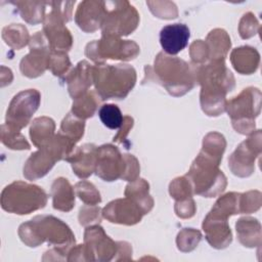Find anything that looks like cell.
I'll return each instance as SVG.
<instances>
[{"label": "cell", "mask_w": 262, "mask_h": 262, "mask_svg": "<svg viewBox=\"0 0 262 262\" xmlns=\"http://www.w3.org/2000/svg\"><path fill=\"white\" fill-rule=\"evenodd\" d=\"M92 94L93 93H90L83 98L80 97V98H82V100H80V101L83 102V106L73 105L74 115H76L80 118H88V117L93 116V113L96 108V101H95L94 97H92Z\"/></svg>", "instance_id": "obj_16"}, {"label": "cell", "mask_w": 262, "mask_h": 262, "mask_svg": "<svg viewBox=\"0 0 262 262\" xmlns=\"http://www.w3.org/2000/svg\"><path fill=\"white\" fill-rule=\"evenodd\" d=\"M98 116L103 125L110 129H118L124 122L120 108L118 105L112 103L103 104L98 111Z\"/></svg>", "instance_id": "obj_15"}, {"label": "cell", "mask_w": 262, "mask_h": 262, "mask_svg": "<svg viewBox=\"0 0 262 262\" xmlns=\"http://www.w3.org/2000/svg\"><path fill=\"white\" fill-rule=\"evenodd\" d=\"M190 37V32L184 24H173L165 26L160 33V42L168 54H177L183 50Z\"/></svg>", "instance_id": "obj_10"}, {"label": "cell", "mask_w": 262, "mask_h": 262, "mask_svg": "<svg viewBox=\"0 0 262 262\" xmlns=\"http://www.w3.org/2000/svg\"><path fill=\"white\" fill-rule=\"evenodd\" d=\"M124 3L122 2V7L114 9L110 15L104 16L101 25L104 35H128L136 28L138 23L137 12L129 4L126 8L123 7Z\"/></svg>", "instance_id": "obj_7"}, {"label": "cell", "mask_w": 262, "mask_h": 262, "mask_svg": "<svg viewBox=\"0 0 262 262\" xmlns=\"http://www.w3.org/2000/svg\"><path fill=\"white\" fill-rule=\"evenodd\" d=\"M40 102V94L35 89L23 91L15 95L6 114V124L9 128L19 130L26 126Z\"/></svg>", "instance_id": "obj_6"}, {"label": "cell", "mask_w": 262, "mask_h": 262, "mask_svg": "<svg viewBox=\"0 0 262 262\" xmlns=\"http://www.w3.org/2000/svg\"><path fill=\"white\" fill-rule=\"evenodd\" d=\"M96 155L97 148H95L94 145L85 144L73 156L74 160L71 161L73 163V169L80 178L87 177L93 172V169L96 166Z\"/></svg>", "instance_id": "obj_12"}, {"label": "cell", "mask_w": 262, "mask_h": 262, "mask_svg": "<svg viewBox=\"0 0 262 262\" xmlns=\"http://www.w3.org/2000/svg\"><path fill=\"white\" fill-rule=\"evenodd\" d=\"M143 214L145 212L138 203H131L128 200L114 201L103 210V216L111 222L129 225L139 222Z\"/></svg>", "instance_id": "obj_9"}, {"label": "cell", "mask_w": 262, "mask_h": 262, "mask_svg": "<svg viewBox=\"0 0 262 262\" xmlns=\"http://www.w3.org/2000/svg\"><path fill=\"white\" fill-rule=\"evenodd\" d=\"M54 130V124L51 119L39 118L36 119L31 127V137L35 145L42 147L47 144L52 138L51 135Z\"/></svg>", "instance_id": "obj_14"}, {"label": "cell", "mask_w": 262, "mask_h": 262, "mask_svg": "<svg viewBox=\"0 0 262 262\" xmlns=\"http://www.w3.org/2000/svg\"><path fill=\"white\" fill-rule=\"evenodd\" d=\"M18 233L21 241L30 247H36L44 241L58 245L68 244L71 246L74 241L67 239L59 235L75 237L66 224L51 216H38L30 222L24 223L19 227Z\"/></svg>", "instance_id": "obj_2"}, {"label": "cell", "mask_w": 262, "mask_h": 262, "mask_svg": "<svg viewBox=\"0 0 262 262\" xmlns=\"http://www.w3.org/2000/svg\"><path fill=\"white\" fill-rule=\"evenodd\" d=\"M93 79L101 99L123 98L135 84V71L128 64L93 68Z\"/></svg>", "instance_id": "obj_1"}, {"label": "cell", "mask_w": 262, "mask_h": 262, "mask_svg": "<svg viewBox=\"0 0 262 262\" xmlns=\"http://www.w3.org/2000/svg\"><path fill=\"white\" fill-rule=\"evenodd\" d=\"M155 69L160 78L161 84L165 86L171 94L178 91V95H182L189 91L193 86L192 73L187 63L178 58H170L160 53L155 60Z\"/></svg>", "instance_id": "obj_4"}, {"label": "cell", "mask_w": 262, "mask_h": 262, "mask_svg": "<svg viewBox=\"0 0 262 262\" xmlns=\"http://www.w3.org/2000/svg\"><path fill=\"white\" fill-rule=\"evenodd\" d=\"M103 2H83L81 3L76 21L81 29L86 32H92L102 25L103 16Z\"/></svg>", "instance_id": "obj_11"}, {"label": "cell", "mask_w": 262, "mask_h": 262, "mask_svg": "<svg viewBox=\"0 0 262 262\" xmlns=\"http://www.w3.org/2000/svg\"><path fill=\"white\" fill-rule=\"evenodd\" d=\"M46 200V193L40 187L17 181L4 188L1 195V205L7 212L29 214L43 208Z\"/></svg>", "instance_id": "obj_3"}, {"label": "cell", "mask_w": 262, "mask_h": 262, "mask_svg": "<svg viewBox=\"0 0 262 262\" xmlns=\"http://www.w3.org/2000/svg\"><path fill=\"white\" fill-rule=\"evenodd\" d=\"M53 207L57 210L70 211L75 203L72 187L67 179H56L53 186Z\"/></svg>", "instance_id": "obj_13"}, {"label": "cell", "mask_w": 262, "mask_h": 262, "mask_svg": "<svg viewBox=\"0 0 262 262\" xmlns=\"http://www.w3.org/2000/svg\"><path fill=\"white\" fill-rule=\"evenodd\" d=\"M123 163L124 156H121L115 146L107 144L97 148L96 173L102 179L113 181L120 177V174L123 173Z\"/></svg>", "instance_id": "obj_8"}, {"label": "cell", "mask_w": 262, "mask_h": 262, "mask_svg": "<svg viewBox=\"0 0 262 262\" xmlns=\"http://www.w3.org/2000/svg\"><path fill=\"white\" fill-rule=\"evenodd\" d=\"M139 51L134 42L116 39V36L103 35L99 42L89 43L86 48V55L94 60L102 58L132 59Z\"/></svg>", "instance_id": "obj_5"}]
</instances>
